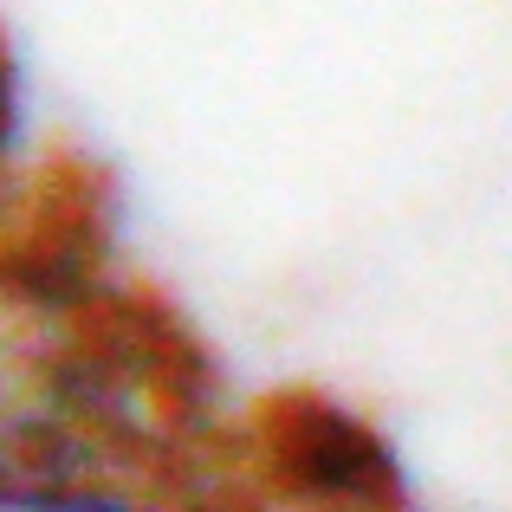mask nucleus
Instances as JSON below:
<instances>
[{"label":"nucleus","mask_w":512,"mask_h":512,"mask_svg":"<svg viewBox=\"0 0 512 512\" xmlns=\"http://www.w3.org/2000/svg\"><path fill=\"white\" fill-rule=\"evenodd\" d=\"M13 137H20V130L0 124V227L20 214V182H13V175H20V169H13Z\"/></svg>","instance_id":"20e7f679"},{"label":"nucleus","mask_w":512,"mask_h":512,"mask_svg":"<svg viewBox=\"0 0 512 512\" xmlns=\"http://www.w3.org/2000/svg\"><path fill=\"white\" fill-rule=\"evenodd\" d=\"M221 441L156 318L20 201L0 227V467L52 454L188 467Z\"/></svg>","instance_id":"f257e3e1"},{"label":"nucleus","mask_w":512,"mask_h":512,"mask_svg":"<svg viewBox=\"0 0 512 512\" xmlns=\"http://www.w3.org/2000/svg\"><path fill=\"white\" fill-rule=\"evenodd\" d=\"M208 461L156 467V461H104V454L20 461V467H0V512H169L175 493H182Z\"/></svg>","instance_id":"7ed1b4c3"},{"label":"nucleus","mask_w":512,"mask_h":512,"mask_svg":"<svg viewBox=\"0 0 512 512\" xmlns=\"http://www.w3.org/2000/svg\"><path fill=\"white\" fill-rule=\"evenodd\" d=\"M169 512H383L370 480H325L299 448H227L175 493Z\"/></svg>","instance_id":"f03ea898"}]
</instances>
